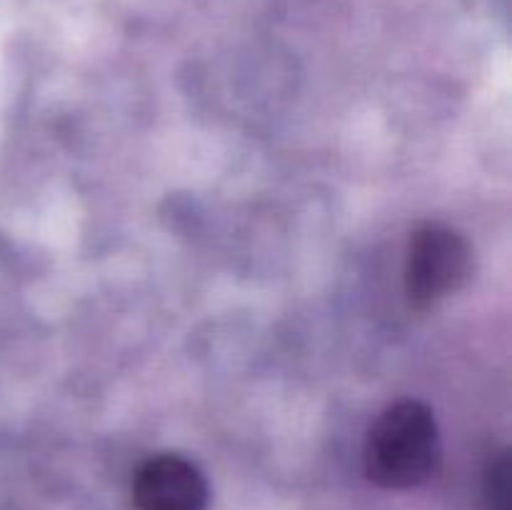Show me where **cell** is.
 Masks as SVG:
<instances>
[{
	"label": "cell",
	"instance_id": "obj_1",
	"mask_svg": "<svg viewBox=\"0 0 512 510\" xmlns=\"http://www.w3.org/2000/svg\"><path fill=\"white\" fill-rule=\"evenodd\" d=\"M440 463L435 415L418 400L390 405L365 440V473L388 490H410L433 478Z\"/></svg>",
	"mask_w": 512,
	"mask_h": 510
},
{
	"label": "cell",
	"instance_id": "obj_2",
	"mask_svg": "<svg viewBox=\"0 0 512 510\" xmlns=\"http://www.w3.org/2000/svg\"><path fill=\"white\" fill-rule=\"evenodd\" d=\"M473 273L468 240L448 225L428 223L410 238L405 260V295L418 310L433 308L463 288Z\"/></svg>",
	"mask_w": 512,
	"mask_h": 510
},
{
	"label": "cell",
	"instance_id": "obj_3",
	"mask_svg": "<svg viewBox=\"0 0 512 510\" xmlns=\"http://www.w3.org/2000/svg\"><path fill=\"white\" fill-rule=\"evenodd\" d=\"M133 498L138 510H205L208 483L190 460L163 453L140 465Z\"/></svg>",
	"mask_w": 512,
	"mask_h": 510
},
{
	"label": "cell",
	"instance_id": "obj_4",
	"mask_svg": "<svg viewBox=\"0 0 512 510\" xmlns=\"http://www.w3.org/2000/svg\"><path fill=\"white\" fill-rule=\"evenodd\" d=\"M485 508L510 510V458L500 453L485 470Z\"/></svg>",
	"mask_w": 512,
	"mask_h": 510
}]
</instances>
